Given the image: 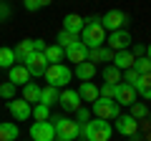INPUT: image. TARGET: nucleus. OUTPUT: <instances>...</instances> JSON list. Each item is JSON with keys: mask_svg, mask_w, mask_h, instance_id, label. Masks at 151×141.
I'll use <instances>...</instances> for the list:
<instances>
[{"mask_svg": "<svg viewBox=\"0 0 151 141\" xmlns=\"http://www.w3.org/2000/svg\"><path fill=\"white\" fill-rule=\"evenodd\" d=\"M8 111L13 114L15 121H28L33 116V106L25 98H13V101H8Z\"/></svg>", "mask_w": 151, "mask_h": 141, "instance_id": "obj_10", "label": "nucleus"}, {"mask_svg": "<svg viewBox=\"0 0 151 141\" xmlns=\"http://www.w3.org/2000/svg\"><path fill=\"white\" fill-rule=\"evenodd\" d=\"M55 40H58L55 45H60V48L65 50V48H70L73 43H78L81 38H78V35H73V33H65V30H60V33H58V38H55Z\"/></svg>", "mask_w": 151, "mask_h": 141, "instance_id": "obj_29", "label": "nucleus"}, {"mask_svg": "<svg viewBox=\"0 0 151 141\" xmlns=\"http://www.w3.org/2000/svg\"><path fill=\"white\" fill-rule=\"evenodd\" d=\"M116 131H119L121 136H134V134H139V121L134 119L131 114H121L119 119H116Z\"/></svg>", "mask_w": 151, "mask_h": 141, "instance_id": "obj_13", "label": "nucleus"}, {"mask_svg": "<svg viewBox=\"0 0 151 141\" xmlns=\"http://www.w3.org/2000/svg\"><path fill=\"white\" fill-rule=\"evenodd\" d=\"M18 126L13 121H5V124H0V141H15L18 139Z\"/></svg>", "mask_w": 151, "mask_h": 141, "instance_id": "obj_26", "label": "nucleus"}, {"mask_svg": "<svg viewBox=\"0 0 151 141\" xmlns=\"http://www.w3.org/2000/svg\"><path fill=\"white\" fill-rule=\"evenodd\" d=\"M43 55H45L48 63H63V60H65V50L60 48V45H45Z\"/></svg>", "mask_w": 151, "mask_h": 141, "instance_id": "obj_25", "label": "nucleus"}, {"mask_svg": "<svg viewBox=\"0 0 151 141\" xmlns=\"http://www.w3.org/2000/svg\"><path fill=\"white\" fill-rule=\"evenodd\" d=\"M76 116H78V119H76L78 124H86V121H91V111H88V109H83V106H81L78 111H76Z\"/></svg>", "mask_w": 151, "mask_h": 141, "instance_id": "obj_37", "label": "nucleus"}, {"mask_svg": "<svg viewBox=\"0 0 151 141\" xmlns=\"http://www.w3.org/2000/svg\"><path fill=\"white\" fill-rule=\"evenodd\" d=\"M131 53H134L136 58H141V55H146V45H134V48H131Z\"/></svg>", "mask_w": 151, "mask_h": 141, "instance_id": "obj_40", "label": "nucleus"}, {"mask_svg": "<svg viewBox=\"0 0 151 141\" xmlns=\"http://www.w3.org/2000/svg\"><path fill=\"white\" fill-rule=\"evenodd\" d=\"M15 91H18V86H13L10 81H3V83H0V98L13 101V98H15Z\"/></svg>", "mask_w": 151, "mask_h": 141, "instance_id": "obj_32", "label": "nucleus"}, {"mask_svg": "<svg viewBox=\"0 0 151 141\" xmlns=\"http://www.w3.org/2000/svg\"><path fill=\"white\" fill-rule=\"evenodd\" d=\"M20 98H25L30 106L40 103V86H38V83H33V81H28L25 86H23V96H20Z\"/></svg>", "mask_w": 151, "mask_h": 141, "instance_id": "obj_23", "label": "nucleus"}, {"mask_svg": "<svg viewBox=\"0 0 151 141\" xmlns=\"http://www.w3.org/2000/svg\"><path fill=\"white\" fill-rule=\"evenodd\" d=\"M28 68V73H30V76H45V70H48V60H45V55L43 53H35V50H33L30 55H28L25 58V63H23Z\"/></svg>", "mask_w": 151, "mask_h": 141, "instance_id": "obj_9", "label": "nucleus"}, {"mask_svg": "<svg viewBox=\"0 0 151 141\" xmlns=\"http://www.w3.org/2000/svg\"><path fill=\"white\" fill-rule=\"evenodd\" d=\"M146 58H149V60H151V43H149V45H146Z\"/></svg>", "mask_w": 151, "mask_h": 141, "instance_id": "obj_41", "label": "nucleus"}, {"mask_svg": "<svg viewBox=\"0 0 151 141\" xmlns=\"http://www.w3.org/2000/svg\"><path fill=\"white\" fill-rule=\"evenodd\" d=\"M33 50H35V53H43V50H45V40L33 38Z\"/></svg>", "mask_w": 151, "mask_h": 141, "instance_id": "obj_38", "label": "nucleus"}, {"mask_svg": "<svg viewBox=\"0 0 151 141\" xmlns=\"http://www.w3.org/2000/svg\"><path fill=\"white\" fill-rule=\"evenodd\" d=\"M70 78H73V70H70L65 63H50L48 70H45V81H48V86H53V88H68Z\"/></svg>", "mask_w": 151, "mask_h": 141, "instance_id": "obj_3", "label": "nucleus"}, {"mask_svg": "<svg viewBox=\"0 0 151 141\" xmlns=\"http://www.w3.org/2000/svg\"><path fill=\"white\" fill-rule=\"evenodd\" d=\"M86 28V18H81L78 13H68V15L63 18V30L65 33H73V35H78L81 38V30Z\"/></svg>", "mask_w": 151, "mask_h": 141, "instance_id": "obj_14", "label": "nucleus"}, {"mask_svg": "<svg viewBox=\"0 0 151 141\" xmlns=\"http://www.w3.org/2000/svg\"><path fill=\"white\" fill-rule=\"evenodd\" d=\"M15 65V50L13 48H0V68H13Z\"/></svg>", "mask_w": 151, "mask_h": 141, "instance_id": "obj_28", "label": "nucleus"}, {"mask_svg": "<svg viewBox=\"0 0 151 141\" xmlns=\"http://www.w3.org/2000/svg\"><path fill=\"white\" fill-rule=\"evenodd\" d=\"M134 88H136V96H141L144 101H151V73H141Z\"/></svg>", "mask_w": 151, "mask_h": 141, "instance_id": "obj_18", "label": "nucleus"}, {"mask_svg": "<svg viewBox=\"0 0 151 141\" xmlns=\"http://www.w3.org/2000/svg\"><path fill=\"white\" fill-rule=\"evenodd\" d=\"M111 134H113V126L108 124V121H103V119L81 124V139H88V141H111Z\"/></svg>", "mask_w": 151, "mask_h": 141, "instance_id": "obj_2", "label": "nucleus"}, {"mask_svg": "<svg viewBox=\"0 0 151 141\" xmlns=\"http://www.w3.org/2000/svg\"><path fill=\"white\" fill-rule=\"evenodd\" d=\"M78 96H81V101H96L98 98V86L93 81H81V86H78Z\"/></svg>", "mask_w": 151, "mask_h": 141, "instance_id": "obj_20", "label": "nucleus"}, {"mask_svg": "<svg viewBox=\"0 0 151 141\" xmlns=\"http://www.w3.org/2000/svg\"><path fill=\"white\" fill-rule=\"evenodd\" d=\"M58 103H60V109H63L65 114H76V111L83 106L78 91H70V88H63V91L58 93Z\"/></svg>", "mask_w": 151, "mask_h": 141, "instance_id": "obj_8", "label": "nucleus"}, {"mask_svg": "<svg viewBox=\"0 0 151 141\" xmlns=\"http://www.w3.org/2000/svg\"><path fill=\"white\" fill-rule=\"evenodd\" d=\"M93 114H96V119L116 121L121 116V106L116 101H111V98H101V96H98L96 101H93Z\"/></svg>", "mask_w": 151, "mask_h": 141, "instance_id": "obj_5", "label": "nucleus"}, {"mask_svg": "<svg viewBox=\"0 0 151 141\" xmlns=\"http://www.w3.org/2000/svg\"><path fill=\"white\" fill-rule=\"evenodd\" d=\"M58 93H60V88H53V86L40 88V103H45V106H53V103H58Z\"/></svg>", "mask_w": 151, "mask_h": 141, "instance_id": "obj_27", "label": "nucleus"}, {"mask_svg": "<svg viewBox=\"0 0 151 141\" xmlns=\"http://www.w3.org/2000/svg\"><path fill=\"white\" fill-rule=\"evenodd\" d=\"M88 60H91V63H108V60H113V50L108 48V45L93 48V50H88Z\"/></svg>", "mask_w": 151, "mask_h": 141, "instance_id": "obj_19", "label": "nucleus"}, {"mask_svg": "<svg viewBox=\"0 0 151 141\" xmlns=\"http://www.w3.org/2000/svg\"><path fill=\"white\" fill-rule=\"evenodd\" d=\"M98 23L103 25V30L113 33V30H129V15L124 10H108L98 18Z\"/></svg>", "mask_w": 151, "mask_h": 141, "instance_id": "obj_6", "label": "nucleus"}, {"mask_svg": "<svg viewBox=\"0 0 151 141\" xmlns=\"http://www.w3.org/2000/svg\"><path fill=\"white\" fill-rule=\"evenodd\" d=\"M106 45L113 50V53H116V50L131 48V33H129V30H113V33H108Z\"/></svg>", "mask_w": 151, "mask_h": 141, "instance_id": "obj_11", "label": "nucleus"}, {"mask_svg": "<svg viewBox=\"0 0 151 141\" xmlns=\"http://www.w3.org/2000/svg\"><path fill=\"white\" fill-rule=\"evenodd\" d=\"M139 76H141V73H139L136 68H129V70H124V76H121V83H129V86H134V83L139 81Z\"/></svg>", "mask_w": 151, "mask_h": 141, "instance_id": "obj_34", "label": "nucleus"}, {"mask_svg": "<svg viewBox=\"0 0 151 141\" xmlns=\"http://www.w3.org/2000/svg\"><path fill=\"white\" fill-rule=\"evenodd\" d=\"M98 96H101V98H111V101H113V96H116V86H111V83H103V86L98 88Z\"/></svg>", "mask_w": 151, "mask_h": 141, "instance_id": "obj_36", "label": "nucleus"}, {"mask_svg": "<svg viewBox=\"0 0 151 141\" xmlns=\"http://www.w3.org/2000/svg\"><path fill=\"white\" fill-rule=\"evenodd\" d=\"M81 43L86 45L88 50L106 45V30H103V25L98 23V18H88L86 28L81 30Z\"/></svg>", "mask_w": 151, "mask_h": 141, "instance_id": "obj_1", "label": "nucleus"}, {"mask_svg": "<svg viewBox=\"0 0 151 141\" xmlns=\"http://www.w3.org/2000/svg\"><path fill=\"white\" fill-rule=\"evenodd\" d=\"M149 121H151V111H149Z\"/></svg>", "mask_w": 151, "mask_h": 141, "instance_id": "obj_42", "label": "nucleus"}, {"mask_svg": "<svg viewBox=\"0 0 151 141\" xmlns=\"http://www.w3.org/2000/svg\"><path fill=\"white\" fill-rule=\"evenodd\" d=\"M65 58L78 65V63H83V60H88V48L78 40V43H73L70 48H65Z\"/></svg>", "mask_w": 151, "mask_h": 141, "instance_id": "obj_17", "label": "nucleus"}, {"mask_svg": "<svg viewBox=\"0 0 151 141\" xmlns=\"http://www.w3.org/2000/svg\"><path fill=\"white\" fill-rule=\"evenodd\" d=\"M136 88L134 86H129V83H119V86H116V96H113V101L119 103V106H126V109H129L131 103H136Z\"/></svg>", "mask_w": 151, "mask_h": 141, "instance_id": "obj_12", "label": "nucleus"}, {"mask_svg": "<svg viewBox=\"0 0 151 141\" xmlns=\"http://www.w3.org/2000/svg\"><path fill=\"white\" fill-rule=\"evenodd\" d=\"M149 141H151V139H149Z\"/></svg>", "mask_w": 151, "mask_h": 141, "instance_id": "obj_45", "label": "nucleus"}, {"mask_svg": "<svg viewBox=\"0 0 151 141\" xmlns=\"http://www.w3.org/2000/svg\"><path fill=\"white\" fill-rule=\"evenodd\" d=\"M81 141H88V139H81Z\"/></svg>", "mask_w": 151, "mask_h": 141, "instance_id": "obj_44", "label": "nucleus"}, {"mask_svg": "<svg viewBox=\"0 0 151 141\" xmlns=\"http://www.w3.org/2000/svg\"><path fill=\"white\" fill-rule=\"evenodd\" d=\"M76 78L78 81H91L93 76H96V63H91V60H83V63H78L76 65Z\"/></svg>", "mask_w": 151, "mask_h": 141, "instance_id": "obj_21", "label": "nucleus"}, {"mask_svg": "<svg viewBox=\"0 0 151 141\" xmlns=\"http://www.w3.org/2000/svg\"><path fill=\"white\" fill-rule=\"evenodd\" d=\"M5 18H10V5L0 3V20H5Z\"/></svg>", "mask_w": 151, "mask_h": 141, "instance_id": "obj_39", "label": "nucleus"}, {"mask_svg": "<svg viewBox=\"0 0 151 141\" xmlns=\"http://www.w3.org/2000/svg\"><path fill=\"white\" fill-rule=\"evenodd\" d=\"M30 139L33 141H55V126H53V121H33Z\"/></svg>", "mask_w": 151, "mask_h": 141, "instance_id": "obj_7", "label": "nucleus"}, {"mask_svg": "<svg viewBox=\"0 0 151 141\" xmlns=\"http://www.w3.org/2000/svg\"><path fill=\"white\" fill-rule=\"evenodd\" d=\"M55 141H63V139H55Z\"/></svg>", "mask_w": 151, "mask_h": 141, "instance_id": "obj_43", "label": "nucleus"}, {"mask_svg": "<svg viewBox=\"0 0 151 141\" xmlns=\"http://www.w3.org/2000/svg\"><path fill=\"white\" fill-rule=\"evenodd\" d=\"M113 65L119 70H129V68H134V63H136V55L131 53V48H126V50H116L113 53V60H111Z\"/></svg>", "mask_w": 151, "mask_h": 141, "instance_id": "obj_16", "label": "nucleus"}, {"mask_svg": "<svg viewBox=\"0 0 151 141\" xmlns=\"http://www.w3.org/2000/svg\"><path fill=\"white\" fill-rule=\"evenodd\" d=\"M55 126V139H63V141H76L81 136V124L73 119H65V116H58V119H50Z\"/></svg>", "mask_w": 151, "mask_h": 141, "instance_id": "obj_4", "label": "nucleus"}, {"mask_svg": "<svg viewBox=\"0 0 151 141\" xmlns=\"http://www.w3.org/2000/svg\"><path fill=\"white\" fill-rule=\"evenodd\" d=\"M33 119L35 121H50V106L35 103V106H33Z\"/></svg>", "mask_w": 151, "mask_h": 141, "instance_id": "obj_31", "label": "nucleus"}, {"mask_svg": "<svg viewBox=\"0 0 151 141\" xmlns=\"http://www.w3.org/2000/svg\"><path fill=\"white\" fill-rule=\"evenodd\" d=\"M134 68L139 70V73H151V60L146 58V55H141V58H136Z\"/></svg>", "mask_w": 151, "mask_h": 141, "instance_id": "obj_35", "label": "nucleus"}, {"mask_svg": "<svg viewBox=\"0 0 151 141\" xmlns=\"http://www.w3.org/2000/svg\"><path fill=\"white\" fill-rule=\"evenodd\" d=\"M23 5H25L28 13H35V10H40V8L50 5V0H23Z\"/></svg>", "mask_w": 151, "mask_h": 141, "instance_id": "obj_33", "label": "nucleus"}, {"mask_svg": "<svg viewBox=\"0 0 151 141\" xmlns=\"http://www.w3.org/2000/svg\"><path fill=\"white\" fill-rule=\"evenodd\" d=\"M13 50H15V63H25V58L33 53V38L20 40V43H18Z\"/></svg>", "mask_w": 151, "mask_h": 141, "instance_id": "obj_24", "label": "nucleus"}, {"mask_svg": "<svg viewBox=\"0 0 151 141\" xmlns=\"http://www.w3.org/2000/svg\"><path fill=\"white\" fill-rule=\"evenodd\" d=\"M101 76H103V83H111V86H119V83H121V76H124V70H119V68H116L113 63H108V65H103Z\"/></svg>", "mask_w": 151, "mask_h": 141, "instance_id": "obj_22", "label": "nucleus"}, {"mask_svg": "<svg viewBox=\"0 0 151 141\" xmlns=\"http://www.w3.org/2000/svg\"><path fill=\"white\" fill-rule=\"evenodd\" d=\"M129 109H131V116H134L136 121H146V119H149V109H146V103L136 101V103H131Z\"/></svg>", "mask_w": 151, "mask_h": 141, "instance_id": "obj_30", "label": "nucleus"}, {"mask_svg": "<svg viewBox=\"0 0 151 141\" xmlns=\"http://www.w3.org/2000/svg\"><path fill=\"white\" fill-rule=\"evenodd\" d=\"M8 81H10L13 86H25V83L30 81V73H28V68L23 63H15L13 68H8Z\"/></svg>", "mask_w": 151, "mask_h": 141, "instance_id": "obj_15", "label": "nucleus"}]
</instances>
